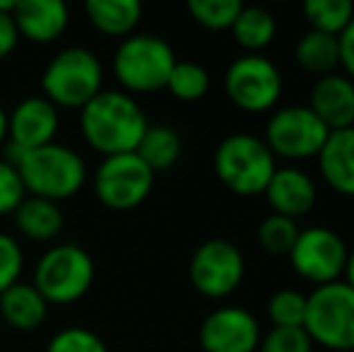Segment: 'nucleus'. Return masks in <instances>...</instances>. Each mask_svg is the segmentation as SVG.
Here are the masks:
<instances>
[{
	"label": "nucleus",
	"instance_id": "1",
	"mask_svg": "<svg viewBox=\"0 0 354 352\" xmlns=\"http://www.w3.org/2000/svg\"><path fill=\"white\" fill-rule=\"evenodd\" d=\"M147 126L140 104L131 94L116 89H102L92 102L84 104L80 116L84 140L104 157L136 152Z\"/></svg>",
	"mask_w": 354,
	"mask_h": 352
},
{
	"label": "nucleus",
	"instance_id": "2",
	"mask_svg": "<svg viewBox=\"0 0 354 352\" xmlns=\"http://www.w3.org/2000/svg\"><path fill=\"white\" fill-rule=\"evenodd\" d=\"M8 162L17 169L27 196L61 203L73 198L87 178V167L73 147L48 142L34 150L8 147Z\"/></svg>",
	"mask_w": 354,
	"mask_h": 352
},
{
	"label": "nucleus",
	"instance_id": "3",
	"mask_svg": "<svg viewBox=\"0 0 354 352\" xmlns=\"http://www.w3.org/2000/svg\"><path fill=\"white\" fill-rule=\"evenodd\" d=\"M277 169L266 140L251 133H232L214 150V174L236 196H261Z\"/></svg>",
	"mask_w": 354,
	"mask_h": 352
},
{
	"label": "nucleus",
	"instance_id": "4",
	"mask_svg": "<svg viewBox=\"0 0 354 352\" xmlns=\"http://www.w3.org/2000/svg\"><path fill=\"white\" fill-rule=\"evenodd\" d=\"M304 331L333 352H354V290L345 280L321 285L306 297Z\"/></svg>",
	"mask_w": 354,
	"mask_h": 352
},
{
	"label": "nucleus",
	"instance_id": "5",
	"mask_svg": "<svg viewBox=\"0 0 354 352\" xmlns=\"http://www.w3.org/2000/svg\"><path fill=\"white\" fill-rule=\"evenodd\" d=\"M104 71L99 58L82 46L58 51L41 75L44 97L53 106L82 109L102 92Z\"/></svg>",
	"mask_w": 354,
	"mask_h": 352
},
{
	"label": "nucleus",
	"instance_id": "6",
	"mask_svg": "<svg viewBox=\"0 0 354 352\" xmlns=\"http://www.w3.org/2000/svg\"><path fill=\"white\" fill-rule=\"evenodd\" d=\"M176 53L167 39L154 34H131L113 53V73L128 92H157L169 82Z\"/></svg>",
	"mask_w": 354,
	"mask_h": 352
},
{
	"label": "nucleus",
	"instance_id": "7",
	"mask_svg": "<svg viewBox=\"0 0 354 352\" xmlns=\"http://www.w3.org/2000/svg\"><path fill=\"white\" fill-rule=\"evenodd\" d=\"M92 282V256L77 244H58L39 259L32 285L48 304H73L87 295Z\"/></svg>",
	"mask_w": 354,
	"mask_h": 352
},
{
	"label": "nucleus",
	"instance_id": "8",
	"mask_svg": "<svg viewBox=\"0 0 354 352\" xmlns=\"http://www.w3.org/2000/svg\"><path fill=\"white\" fill-rule=\"evenodd\" d=\"M282 73L263 53H243L227 68L224 89L241 111H270L282 97Z\"/></svg>",
	"mask_w": 354,
	"mask_h": 352
},
{
	"label": "nucleus",
	"instance_id": "9",
	"mask_svg": "<svg viewBox=\"0 0 354 352\" xmlns=\"http://www.w3.org/2000/svg\"><path fill=\"white\" fill-rule=\"evenodd\" d=\"M328 136L330 131L308 106L277 109L266 126V145L270 147L272 155L287 162L318 157Z\"/></svg>",
	"mask_w": 354,
	"mask_h": 352
},
{
	"label": "nucleus",
	"instance_id": "10",
	"mask_svg": "<svg viewBox=\"0 0 354 352\" xmlns=\"http://www.w3.org/2000/svg\"><path fill=\"white\" fill-rule=\"evenodd\" d=\"M347 256L350 251L337 232L330 227H306L299 232L287 259L299 277L321 287L345 275Z\"/></svg>",
	"mask_w": 354,
	"mask_h": 352
},
{
	"label": "nucleus",
	"instance_id": "11",
	"mask_svg": "<svg viewBox=\"0 0 354 352\" xmlns=\"http://www.w3.org/2000/svg\"><path fill=\"white\" fill-rule=\"evenodd\" d=\"M154 186V172L136 155L104 157L94 174V193L111 210H133L149 196Z\"/></svg>",
	"mask_w": 354,
	"mask_h": 352
},
{
	"label": "nucleus",
	"instance_id": "12",
	"mask_svg": "<svg viewBox=\"0 0 354 352\" xmlns=\"http://www.w3.org/2000/svg\"><path fill=\"white\" fill-rule=\"evenodd\" d=\"M191 285L210 299H224L239 290L246 275V261L236 244L227 239H207L196 249L188 266Z\"/></svg>",
	"mask_w": 354,
	"mask_h": 352
},
{
	"label": "nucleus",
	"instance_id": "13",
	"mask_svg": "<svg viewBox=\"0 0 354 352\" xmlns=\"http://www.w3.org/2000/svg\"><path fill=\"white\" fill-rule=\"evenodd\" d=\"M198 338L205 352H256L263 335L251 311L243 306H224L205 316Z\"/></svg>",
	"mask_w": 354,
	"mask_h": 352
},
{
	"label": "nucleus",
	"instance_id": "14",
	"mask_svg": "<svg viewBox=\"0 0 354 352\" xmlns=\"http://www.w3.org/2000/svg\"><path fill=\"white\" fill-rule=\"evenodd\" d=\"M58 133V109L46 97H27L8 113V138L12 150H34L53 142Z\"/></svg>",
	"mask_w": 354,
	"mask_h": 352
},
{
	"label": "nucleus",
	"instance_id": "15",
	"mask_svg": "<svg viewBox=\"0 0 354 352\" xmlns=\"http://www.w3.org/2000/svg\"><path fill=\"white\" fill-rule=\"evenodd\" d=\"M308 109L321 118L328 131L354 126V82L345 73H330L313 82Z\"/></svg>",
	"mask_w": 354,
	"mask_h": 352
},
{
	"label": "nucleus",
	"instance_id": "16",
	"mask_svg": "<svg viewBox=\"0 0 354 352\" xmlns=\"http://www.w3.org/2000/svg\"><path fill=\"white\" fill-rule=\"evenodd\" d=\"M266 198L275 215L297 220L313 210L318 188L316 181L299 167H277L266 188Z\"/></svg>",
	"mask_w": 354,
	"mask_h": 352
},
{
	"label": "nucleus",
	"instance_id": "17",
	"mask_svg": "<svg viewBox=\"0 0 354 352\" xmlns=\"http://www.w3.org/2000/svg\"><path fill=\"white\" fill-rule=\"evenodd\" d=\"M12 19L19 37L34 44H51L68 29L71 10L63 0H17Z\"/></svg>",
	"mask_w": 354,
	"mask_h": 352
},
{
	"label": "nucleus",
	"instance_id": "18",
	"mask_svg": "<svg viewBox=\"0 0 354 352\" xmlns=\"http://www.w3.org/2000/svg\"><path fill=\"white\" fill-rule=\"evenodd\" d=\"M318 169L333 191L354 198V128L330 131L318 152Z\"/></svg>",
	"mask_w": 354,
	"mask_h": 352
},
{
	"label": "nucleus",
	"instance_id": "19",
	"mask_svg": "<svg viewBox=\"0 0 354 352\" xmlns=\"http://www.w3.org/2000/svg\"><path fill=\"white\" fill-rule=\"evenodd\" d=\"M48 302L39 295L32 282H15L0 295V316L15 331L32 333L46 321Z\"/></svg>",
	"mask_w": 354,
	"mask_h": 352
},
{
	"label": "nucleus",
	"instance_id": "20",
	"mask_svg": "<svg viewBox=\"0 0 354 352\" xmlns=\"http://www.w3.org/2000/svg\"><path fill=\"white\" fill-rule=\"evenodd\" d=\"M15 227L22 232L27 239L34 241H51L61 234L63 225V210L58 207V203L44 201L37 196H27L17 205V210L12 212Z\"/></svg>",
	"mask_w": 354,
	"mask_h": 352
},
{
	"label": "nucleus",
	"instance_id": "21",
	"mask_svg": "<svg viewBox=\"0 0 354 352\" xmlns=\"http://www.w3.org/2000/svg\"><path fill=\"white\" fill-rule=\"evenodd\" d=\"M94 29L109 37H131L142 17V5L138 0H89L84 5Z\"/></svg>",
	"mask_w": 354,
	"mask_h": 352
},
{
	"label": "nucleus",
	"instance_id": "22",
	"mask_svg": "<svg viewBox=\"0 0 354 352\" xmlns=\"http://www.w3.org/2000/svg\"><path fill=\"white\" fill-rule=\"evenodd\" d=\"M294 61L299 63V68L318 77L330 75L340 66V41L333 34L308 29L294 46Z\"/></svg>",
	"mask_w": 354,
	"mask_h": 352
},
{
	"label": "nucleus",
	"instance_id": "23",
	"mask_svg": "<svg viewBox=\"0 0 354 352\" xmlns=\"http://www.w3.org/2000/svg\"><path fill=\"white\" fill-rule=\"evenodd\" d=\"M183 150L181 136L171 126H147L136 155L157 174V172L171 169L178 162Z\"/></svg>",
	"mask_w": 354,
	"mask_h": 352
},
{
	"label": "nucleus",
	"instance_id": "24",
	"mask_svg": "<svg viewBox=\"0 0 354 352\" xmlns=\"http://www.w3.org/2000/svg\"><path fill=\"white\" fill-rule=\"evenodd\" d=\"M234 41L248 53H261L272 44L277 34V22L266 8H243L232 27Z\"/></svg>",
	"mask_w": 354,
	"mask_h": 352
},
{
	"label": "nucleus",
	"instance_id": "25",
	"mask_svg": "<svg viewBox=\"0 0 354 352\" xmlns=\"http://www.w3.org/2000/svg\"><path fill=\"white\" fill-rule=\"evenodd\" d=\"M304 17L316 32L340 37L354 17V3L352 0H306Z\"/></svg>",
	"mask_w": 354,
	"mask_h": 352
},
{
	"label": "nucleus",
	"instance_id": "26",
	"mask_svg": "<svg viewBox=\"0 0 354 352\" xmlns=\"http://www.w3.org/2000/svg\"><path fill=\"white\" fill-rule=\"evenodd\" d=\"M167 89L178 102H198L210 89V73L193 61H176L171 75H169Z\"/></svg>",
	"mask_w": 354,
	"mask_h": 352
},
{
	"label": "nucleus",
	"instance_id": "27",
	"mask_svg": "<svg viewBox=\"0 0 354 352\" xmlns=\"http://www.w3.org/2000/svg\"><path fill=\"white\" fill-rule=\"evenodd\" d=\"M297 220H289L282 215H268L266 220L258 225V244L263 246V251L270 256H289V251L294 249V241L299 237Z\"/></svg>",
	"mask_w": 354,
	"mask_h": 352
},
{
	"label": "nucleus",
	"instance_id": "28",
	"mask_svg": "<svg viewBox=\"0 0 354 352\" xmlns=\"http://www.w3.org/2000/svg\"><path fill=\"white\" fill-rule=\"evenodd\" d=\"M243 5L239 0H191L188 3V12L201 27L210 29V32H224L232 29L236 22L239 12Z\"/></svg>",
	"mask_w": 354,
	"mask_h": 352
},
{
	"label": "nucleus",
	"instance_id": "29",
	"mask_svg": "<svg viewBox=\"0 0 354 352\" xmlns=\"http://www.w3.org/2000/svg\"><path fill=\"white\" fill-rule=\"evenodd\" d=\"M268 316L275 328H304L306 295L297 290H280L268 302Z\"/></svg>",
	"mask_w": 354,
	"mask_h": 352
},
{
	"label": "nucleus",
	"instance_id": "30",
	"mask_svg": "<svg viewBox=\"0 0 354 352\" xmlns=\"http://www.w3.org/2000/svg\"><path fill=\"white\" fill-rule=\"evenodd\" d=\"M46 352H109V348L94 331L71 326L53 335Z\"/></svg>",
	"mask_w": 354,
	"mask_h": 352
},
{
	"label": "nucleus",
	"instance_id": "31",
	"mask_svg": "<svg viewBox=\"0 0 354 352\" xmlns=\"http://www.w3.org/2000/svg\"><path fill=\"white\" fill-rule=\"evenodd\" d=\"M261 352H313V340L304 328H275L272 326L258 345Z\"/></svg>",
	"mask_w": 354,
	"mask_h": 352
},
{
	"label": "nucleus",
	"instance_id": "32",
	"mask_svg": "<svg viewBox=\"0 0 354 352\" xmlns=\"http://www.w3.org/2000/svg\"><path fill=\"white\" fill-rule=\"evenodd\" d=\"M24 266V256L19 244L10 234L0 232V295L19 282V272Z\"/></svg>",
	"mask_w": 354,
	"mask_h": 352
},
{
	"label": "nucleus",
	"instance_id": "33",
	"mask_svg": "<svg viewBox=\"0 0 354 352\" xmlns=\"http://www.w3.org/2000/svg\"><path fill=\"white\" fill-rule=\"evenodd\" d=\"M27 198L17 169L8 160H0V215H12L19 203Z\"/></svg>",
	"mask_w": 354,
	"mask_h": 352
},
{
	"label": "nucleus",
	"instance_id": "34",
	"mask_svg": "<svg viewBox=\"0 0 354 352\" xmlns=\"http://www.w3.org/2000/svg\"><path fill=\"white\" fill-rule=\"evenodd\" d=\"M15 5H17V0H5V3L0 0V61L8 58L19 41V32L12 19Z\"/></svg>",
	"mask_w": 354,
	"mask_h": 352
},
{
	"label": "nucleus",
	"instance_id": "35",
	"mask_svg": "<svg viewBox=\"0 0 354 352\" xmlns=\"http://www.w3.org/2000/svg\"><path fill=\"white\" fill-rule=\"evenodd\" d=\"M337 41H340V66L345 75L354 82V17L345 32L337 37Z\"/></svg>",
	"mask_w": 354,
	"mask_h": 352
},
{
	"label": "nucleus",
	"instance_id": "36",
	"mask_svg": "<svg viewBox=\"0 0 354 352\" xmlns=\"http://www.w3.org/2000/svg\"><path fill=\"white\" fill-rule=\"evenodd\" d=\"M345 282L354 290V251H350L347 256V266H345Z\"/></svg>",
	"mask_w": 354,
	"mask_h": 352
},
{
	"label": "nucleus",
	"instance_id": "37",
	"mask_svg": "<svg viewBox=\"0 0 354 352\" xmlns=\"http://www.w3.org/2000/svg\"><path fill=\"white\" fill-rule=\"evenodd\" d=\"M5 136H8V113H5V109L0 106V142H3Z\"/></svg>",
	"mask_w": 354,
	"mask_h": 352
},
{
	"label": "nucleus",
	"instance_id": "38",
	"mask_svg": "<svg viewBox=\"0 0 354 352\" xmlns=\"http://www.w3.org/2000/svg\"><path fill=\"white\" fill-rule=\"evenodd\" d=\"M352 128H354V126H352Z\"/></svg>",
	"mask_w": 354,
	"mask_h": 352
}]
</instances>
